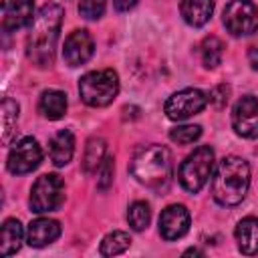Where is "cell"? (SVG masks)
<instances>
[{"label": "cell", "instance_id": "obj_17", "mask_svg": "<svg viewBox=\"0 0 258 258\" xmlns=\"http://www.w3.org/2000/svg\"><path fill=\"white\" fill-rule=\"evenodd\" d=\"M236 242L242 254H258V218H244L236 226Z\"/></svg>", "mask_w": 258, "mask_h": 258}, {"label": "cell", "instance_id": "obj_3", "mask_svg": "<svg viewBox=\"0 0 258 258\" xmlns=\"http://www.w3.org/2000/svg\"><path fill=\"white\" fill-rule=\"evenodd\" d=\"M131 173L149 187H165L171 175V157L163 145L139 149L131 159Z\"/></svg>", "mask_w": 258, "mask_h": 258}, {"label": "cell", "instance_id": "obj_6", "mask_svg": "<svg viewBox=\"0 0 258 258\" xmlns=\"http://www.w3.org/2000/svg\"><path fill=\"white\" fill-rule=\"evenodd\" d=\"M64 202V181L56 173L40 175L30 189V210L34 214H44L60 208Z\"/></svg>", "mask_w": 258, "mask_h": 258}, {"label": "cell", "instance_id": "obj_15", "mask_svg": "<svg viewBox=\"0 0 258 258\" xmlns=\"http://www.w3.org/2000/svg\"><path fill=\"white\" fill-rule=\"evenodd\" d=\"M179 12H181L183 20L189 26L200 28L212 18L214 0H181L179 2Z\"/></svg>", "mask_w": 258, "mask_h": 258}, {"label": "cell", "instance_id": "obj_26", "mask_svg": "<svg viewBox=\"0 0 258 258\" xmlns=\"http://www.w3.org/2000/svg\"><path fill=\"white\" fill-rule=\"evenodd\" d=\"M79 12L89 20L101 18L105 12V0H79Z\"/></svg>", "mask_w": 258, "mask_h": 258}, {"label": "cell", "instance_id": "obj_12", "mask_svg": "<svg viewBox=\"0 0 258 258\" xmlns=\"http://www.w3.org/2000/svg\"><path fill=\"white\" fill-rule=\"evenodd\" d=\"M189 230V212L179 206H167L159 216V234L163 240H177Z\"/></svg>", "mask_w": 258, "mask_h": 258}, {"label": "cell", "instance_id": "obj_18", "mask_svg": "<svg viewBox=\"0 0 258 258\" xmlns=\"http://www.w3.org/2000/svg\"><path fill=\"white\" fill-rule=\"evenodd\" d=\"M38 107H40V113L46 119L56 121V119L64 117V113H67V95L60 93V91H52V89L50 91H44L40 95Z\"/></svg>", "mask_w": 258, "mask_h": 258}, {"label": "cell", "instance_id": "obj_2", "mask_svg": "<svg viewBox=\"0 0 258 258\" xmlns=\"http://www.w3.org/2000/svg\"><path fill=\"white\" fill-rule=\"evenodd\" d=\"M250 187L248 161L236 155H228L220 161L212 179V194L220 206H238Z\"/></svg>", "mask_w": 258, "mask_h": 258}, {"label": "cell", "instance_id": "obj_25", "mask_svg": "<svg viewBox=\"0 0 258 258\" xmlns=\"http://www.w3.org/2000/svg\"><path fill=\"white\" fill-rule=\"evenodd\" d=\"M200 135H202V127H200V125H181V127L171 129V133H169L171 141H175V143H179V145L194 143Z\"/></svg>", "mask_w": 258, "mask_h": 258}, {"label": "cell", "instance_id": "obj_4", "mask_svg": "<svg viewBox=\"0 0 258 258\" xmlns=\"http://www.w3.org/2000/svg\"><path fill=\"white\" fill-rule=\"evenodd\" d=\"M79 93L89 107H107L119 93L117 73L113 69H105L83 75L79 81Z\"/></svg>", "mask_w": 258, "mask_h": 258}, {"label": "cell", "instance_id": "obj_29", "mask_svg": "<svg viewBox=\"0 0 258 258\" xmlns=\"http://www.w3.org/2000/svg\"><path fill=\"white\" fill-rule=\"evenodd\" d=\"M248 60H250V67L258 71V46H250V50H248Z\"/></svg>", "mask_w": 258, "mask_h": 258}, {"label": "cell", "instance_id": "obj_22", "mask_svg": "<svg viewBox=\"0 0 258 258\" xmlns=\"http://www.w3.org/2000/svg\"><path fill=\"white\" fill-rule=\"evenodd\" d=\"M202 62L206 69H216L224 56V44L218 36H208L202 42Z\"/></svg>", "mask_w": 258, "mask_h": 258}, {"label": "cell", "instance_id": "obj_24", "mask_svg": "<svg viewBox=\"0 0 258 258\" xmlns=\"http://www.w3.org/2000/svg\"><path fill=\"white\" fill-rule=\"evenodd\" d=\"M149 220H151V212H149V206L145 202H135L129 206V212H127V222L133 230L141 232L149 226Z\"/></svg>", "mask_w": 258, "mask_h": 258}, {"label": "cell", "instance_id": "obj_30", "mask_svg": "<svg viewBox=\"0 0 258 258\" xmlns=\"http://www.w3.org/2000/svg\"><path fill=\"white\" fill-rule=\"evenodd\" d=\"M113 2H115V8H117V10L125 12V10H129V8H133L137 0H113Z\"/></svg>", "mask_w": 258, "mask_h": 258}, {"label": "cell", "instance_id": "obj_20", "mask_svg": "<svg viewBox=\"0 0 258 258\" xmlns=\"http://www.w3.org/2000/svg\"><path fill=\"white\" fill-rule=\"evenodd\" d=\"M105 149H107V145H105V141H103L101 137L89 139V143H87V147H85V155H83V169H85L87 173L99 169V165H101L103 159H105Z\"/></svg>", "mask_w": 258, "mask_h": 258}, {"label": "cell", "instance_id": "obj_21", "mask_svg": "<svg viewBox=\"0 0 258 258\" xmlns=\"http://www.w3.org/2000/svg\"><path fill=\"white\" fill-rule=\"evenodd\" d=\"M16 121H18V103L12 99L2 101V143L8 145L14 131H16Z\"/></svg>", "mask_w": 258, "mask_h": 258}, {"label": "cell", "instance_id": "obj_28", "mask_svg": "<svg viewBox=\"0 0 258 258\" xmlns=\"http://www.w3.org/2000/svg\"><path fill=\"white\" fill-rule=\"evenodd\" d=\"M228 97H230V87H228L226 83H222V85H218V87L212 89V93H210V103H214L218 109H222V107L228 103Z\"/></svg>", "mask_w": 258, "mask_h": 258}, {"label": "cell", "instance_id": "obj_16", "mask_svg": "<svg viewBox=\"0 0 258 258\" xmlns=\"http://www.w3.org/2000/svg\"><path fill=\"white\" fill-rule=\"evenodd\" d=\"M48 151H50V159H52L54 165H58V167L67 165V163L71 161L73 153H75V137H73V133H71L69 129L58 131V133L50 139Z\"/></svg>", "mask_w": 258, "mask_h": 258}, {"label": "cell", "instance_id": "obj_10", "mask_svg": "<svg viewBox=\"0 0 258 258\" xmlns=\"http://www.w3.org/2000/svg\"><path fill=\"white\" fill-rule=\"evenodd\" d=\"M232 127L244 139L258 137V99L244 95L236 101L232 111Z\"/></svg>", "mask_w": 258, "mask_h": 258}, {"label": "cell", "instance_id": "obj_5", "mask_svg": "<svg viewBox=\"0 0 258 258\" xmlns=\"http://www.w3.org/2000/svg\"><path fill=\"white\" fill-rule=\"evenodd\" d=\"M212 169H214V149L210 145H202L183 159L177 177L187 191L196 194L206 185L208 177L212 175Z\"/></svg>", "mask_w": 258, "mask_h": 258}, {"label": "cell", "instance_id": "obj_19", "mask_svg": "<svg viewBox=\"0 0 258 258\" xmlns=\"http://www.w3.org/2000/svg\"><path fill=\"white\" fill-rule=\"evenodd\" d=\"M22 226L18 220H6L2 226V234H0V254L2 256H10L14 252L20 250L22 244Z\"/></svg>", "mask_w": 258, "mask_h": 258}, {"label": "cell", "instance_id": "obj_8", "mask_svg": "<svg viewBox=\"0 0 258 258\" xmlns=\"http://www.w3.org/2000/svg\"><path fill=\"white\" fill-rule=\"evenodd\" d=\"M210 97L206 93H202L200 89H183L173 93L167 101H165V115L171 121H183L196 113H200L206 105H208Z\"/></svg>", "mask_w": 258, "mask_h": 258}, {"label": "cell", "instance_id": "obj_32", "mask_svg": "<svg viewBox=\"0 0 258 258\" xmlns=\"http://www.w3.org/2000/svg\"><path fill=\"white\" fill-rule=\"evenodd\" d=\"M12 2H14V0H2V10H6V8L12 4Z\"/></svg>", "mask_w": 258, "mask_h": 258}, {"label": "cell", "instance_id": "obj_27", "mask_svg": "<svg viewBox=\"0 0 258 258\" xmlns=\"http://www.w3.org/2000/svg\"><path fill=\"white\" fill-rule=\"evenodd\" d=\"M113 167H115V163H113L111 155L105 157L103 163L99 165V189H107L111 185V181H113Z\"/></svg>", "mask_w": 258, "mask_h": 258}, {"label": "cell", "instance_id": "obj_1", "mask_svg": "<svg viewBox=\"0 0 258 258\" xmlns=\"http://www.w3.org/2000/svg\"><path fill=\"white\" fill-rule=\"evenodd\" d=\"M60 22L62 8L58 4H44L32 22V28L26 38V56L40 69L50 67L54 60Z\"/></svg>", "mask_w": 258, "mask_h": 258}, {"label": "cell", "instance_id": "obj_7", "mask_svg": "<svg viewBox=\"0 0 258 258\" xmlns=\"http://www.w3.org/2000/svg\"><path fill=\"white\" fill-rule=\"evenodd\" d=\"M224 26L234 36H248L258 30V6L252 0H230L224 8Z\"/></svg>", "mask_w": 258, "mask_h": 258}, {"label": "cell", "instance_id": "obj_11", "mask_svg": "<svg viewBox=\"0 0 258 258\" xmlns=\"http://www.w3.org/2000/svg\"><path fill=\"white\" fill-rule=\"evenodd\" d=\"M93 50H95V42L91 34L87 30H73L64 40L62 58L69 67H81L93 56Z\"/></svg>", "mask_w": 258, "mask_h": 258}, {"label": "cell", "instance_id": "obj_9", "mask_svg": "<svg viewBox=\"0 0 258 258\" xmlns=\"http://www.w3.org/2000/svg\"><path fill=\"white\" fill-rule=\"evenodd\" d=\"M40 161H42V149L34 137L20 139L8 153V169L14 175H22L36 169Z\"/></svg>", "mask_w": 258, "mask_h": 258}, {"label": "cell", "instance_id": "obj_31", "mask_svg": "<svg viewBox=\"0 0 258 258\" xmlns=\"http://www.w3.org/2000/svg\"><path fill=\"white\" fill-rule=\"evenodd\" d=\"M183 256H204V252H202V250H198V248H189V250H185V252H183Z\"/></svg>", "mask_w": 258, "mask_h": 258}, {"label": "cell", "instance_id": "obj_23", "mask_svg": "<svg viewBox=\"0 0 258 258\" xmlns=\"http://www.w3.org/2000/svg\"><path fill=\"white\" fill-rule=\"evenodd\" d=\"M129 244H131L129 234L117 230V232H111V234H107V236L103 238L99 252H101V256H115V254L125 252V250L129 248Z\"/></svg>", "mask_w": 258, "mask_h": 258}, {"label": "cell", "instance_id": "obj_14", "mask_svg": "<svg viewBox=\"0 0 258 258\" xmlns=\"http://www.w3.org/2000/svg\"><path fill=\"white\" fill-rule=\"evenodd\" d=\"M60 236V224L56 220L50 218H38L34 222L28 224V232H26V240L30 246L40 248L46 246L50 242H54Z\"/></svg>", "mask_w": 258, "mask_h": 258}, {"label": "cell", "instance_id": "obj_13", "mask_svg": "<svg viewBox=\"0 0 258 258\" xmlns=\"http://www.w3.org/2000/svg\"><path fill=\"white\" fill-rule=\"evenodd\" d=\"M32 16H34V0H14L4 10L2 30L14 32L26 24H32Z\"/></svg>", "mask_w": 258, "mask_h": 258}]
</instances>
